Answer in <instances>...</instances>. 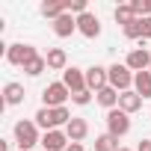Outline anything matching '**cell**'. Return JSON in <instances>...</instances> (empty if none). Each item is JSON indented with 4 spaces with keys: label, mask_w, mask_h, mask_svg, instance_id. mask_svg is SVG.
Listing matches in <instances>:
<instances>
[{
    "label": "cell",
    "mask_w": 151,
    "mask_h": 151,
    "mask_svg": "<svg viewBox=\"0 0 151 151\" xmlns=\"http://www.w3.org/2000/svg\"><path fill=\"white\" fill-rule=\"evenodd\" d=\"M12 133H15V142H18V148H21V151H30L33 145H42L39 124H36V122H30V119H21V122H15Z\"/></svg>",
    "instance_id": "cell-1"
},
{
    "label": "cell",
    "mask_w": 151,
    "mask_h": 151,
    "mask_svg": "<svg viewBox=\"0 0 151 151\" xmlns=\"http://www.w3.org/2000/svg\"><path fill=\"white\" fill-rule=\"evenodd\" d=\"M107 77H110V86H113L116 92H127V89L133 86V77H136V74H133L124 62H116V65L107 68Z\"/></svg>",
    "instance_id": "cell-2"
},
{
    "label": "cell",
    "mask_w": 151,
    "mask_h": 151,
    "mask_svg": "<svg viewBox=\"0 0 151 151\" xmlns=\"http://www.w3.org/2000/svg\"><path fill=\"white\" fill-rule=\"evenodd\" d=\"M39 56V50L33 47V45H27V42H15V45H9L6 47V62L9 65H18V68H24L30 59H36Z\"/></svg>",
    "instance_id": "cell-3"
},
{
    "label": "cell",
    "mask_w": 151,
    "mask_h": 151,
    "mask_svg": "<svg viewBox=\"0 0 151 151\" xmlns=\"http://www.w3.org/2000/svg\"><path fill=\"white\" fill-rule=\"evenodd\" d=\"M68 98H71V92H68V86H65L62 80L47 83V86L42 89V101H45V107H50V110L65 107V101H68Z\"/></svg>",
    "instance_id": "cell-4"
},
{
    "label": "cell",
    "mask_w": 151,
    "mask_h": 151,
    "mask_svg": "<svg viewBox=\"0 0 151 151\" xmlns=\"http://www.w3.org/2000/svg\"><path fill=\"white\" fill-rule=\"evenodd\" d=\"M130 130V116L124 113V110H107V133L110 136H116V139H122L124 133Z\"/></svg>",
    "instance_id": "cell-5"
},
{
    "label": "cell",
    "mask_w": 151,
    "mask_h": 151,
    "mask_svg": "<svg viewBox=\"0 0 151 151\" xmlns=\"http://www.w3.org/2000/svg\"><path fill=\"white\" fill-rule=\"evenodd\" d=\"M124 65H127L133 74H139V71H148V68H151V53H148V47H133V50L127 53Z\"/></svg>",
    "instance_id": "cell-6"
},
{
    "label": "cell",
    "mask_w": 151,
    "mask_h": 151,
    "mask_svg": "<svg viewBox=\"0 0 151 151\" xmlns=\"http://www.w3.org/2000/svg\"><path fill=\"white\" fill-rule=\"evenodd\" d=\"M62 83L68 86V92H71V95H74V92H83V89H86V71H83V68H77V65L65 68V71H62Z\"/></svg>",
    "instance_id": "cell-7"
},
{
    "label": "cell",
    "mask_w": 151,
    "mask_h": 151,
    "mask_svg": "<svg viewBox=\"0 0 151 151\" xmlns=\"http://www.w3.org/2000/svg\"><path fill=\"white\" fill-rule=\"evenodd\" d=\"M104 86H110L107 68H104V65H92V68H86V89H89V92H101Z\"/></svg>",
    "instance_id": "cell-8"
},
{
    "label": "cell",
    "mask_w": 151,
    "mask_h": 151,
    "mask_svg": "<svg viewBox=\"0 0 151 151\" xmlns=\"http://www.w3.org/2000/svg\"><path fill=\"white\" fill-rule=\"evenodd\" d=\"M77 33L86 36V39H98V36H101V21H98V15H95V12L80 15V18H77Z\"/></svg>",
    "instance_id": "cell-9"
},
{
    "label": "cell",
    "mask_w": 151,
    "mask_h": 151,
    "mask_svg": "<svg viewBox=\"0 0 151 151\" xmlns=\"http://www.w3.org/2000/svg\"><path fill=\"white\" fill-rule=\"evenodd\" d=\"M68 136H65V130H47V133H42V148L45 151H65L68 148Z\"/></svg>",
    "instance_id": "cell-10"
},
{
    "label": "cell",
    "mask_w": 151,
    "mask_h": 151,
    "mask_svg": "<svg viewBox=\"0 0 151 151\" xmlns=\"http://www.w3.org/2000/svg\"><path fill=\"white\" fill-rule=\"evenodd\" d=\"M65 136H68L71 142H83V139L89 136V122L80 119V116H74V119L65 124Z\"/></svg>",
    "instance_id": "cell-11"
},
{
    "label": "cell",
    "mask_w": 151,
    "mask_h": 151,
    "mask_svg": "<svg viewBox=\"0 0 151 151\" xmlns=\"http://www.w3.org/2000/svg\"><path fill=\"white\" fill-rule=\"evenodd\" d=\"M53 33H56L59 39H68L71 33H77V18H74L71 12H65V15H59V18L53 21Z\"/></svg>",
    "instance_id": "cell-12"
},
{
    "label": "cell",
    "mask_w": 151,
    "mask_h": 151,
    "mask_svg": "<svg viewBox=\"0 0 151 151\" xmlns=\"http://www.w3.org/2000/svg\"><path fill=\"white\" fill-rule=\"evenodd\" d=\"M119 110H124V113L130 116V113L142 110V98H139L133 89H127V92H122V95H119Z\"/></svg>",
    "instance_id": "cell-13"
},
{
    "label": "cell",
    "mask_w": 151,
    "mask_h": 151,
    "mask_svg": "<svg viewBox=\"0 0 151 151\" xmlns=\"http://www.w3.org/2000/svg\"><path fill=\"white\" fill-rule=\"evenodd\" d=\"M133 92H136L142 101L151 98V71H139L136 77H133Z\"/></svg>",
    "instance_id": "cell-14"
},
{
    "label": "cell",
    "mask_w": 151,
    "mask_h": 151,
    "mask_svg": "<svg viewBox=\"0 0 151 151\" xmlns=\"http://www.w3.org/2000/svg\"><path fill=\"white\" fill-rule=\"evenodd\" d=\"M45 59H47V68H53V71H65L68 68V53L62 47H50Z\"/></svg>",
    "instance_id": "cell-15"
},
{
    "label": "cell",
    "mask_w": 151,
    "mask_h": 151,
    "mask_svg": "<svg viewBox=\"0 0 151 151\" xmlns=\"http://www.w3.org/2000/svg\"><path fill=\"white\" fill-rule=\"evenodd\" d=\"M3 101L9 104V107H18V104H24V86L21 83H6L3 86Z\"/></svg>",
    "instance_id": "cell-16"
},
{
    "label": "cell",
    "mask_w": 151,
    "mask_h": 151,
    "mask_svg": "<svg viewBox=\"0 0 151 151\" xmlns=\"http://www.w3.org/2000/svg\"><path fill=\"white\" fill-rule=\"evenodd\" d=\"M65 12H68V3H65V0H45V3H42V15L50 18V21H56V18L65 15Z\"/></svg>",
    "instance_id": "cell-17"
},
{
    "label": "cell",
    "mask_w": 151,
    "mask_h": 151,
    "mask_svg": "<svg viewBox=\"0 0 151 151\" xmlns=\"http://www.w3.org/2000/svg\"><path fill=\"white\" fill-rule=\"evenodd\" d=\"M113 18H116V24L127 27V24H130V21H136L139 15H136L133 3H119V6H116V12H113Z\"/></svg>",
    "instance_id": "cell-18"
},
{
    "label": "cell",
    "mask_w": 151,
    "mask_h": 151,
    "mask_svg": "<svg viewBox=\"0 0 151 151\" xmlns=\"http://www.w3.org/2000/svg\"><path fill=\"white\" fill-rule=\"evenodd\" d=\"M119 95H122V92H116L113 86H104L101 92H95V101H98L101 107H107V110H116V107H119Z\"/></svg>",
    "instance_id": "cell-19"
},
{
    "label": "cell",
    "mask_w": 151,
    "mask_h": 151,
    "mask_svg": "<svg viewBox=\"0 0 151 151\" xmlns=\"http://www.w3.org/2000/svg\"><path fill=\"white\" fill-rule=\"evenodd\" d=\"M45 68H47V59H45V56L39 53L36 59H30V62L24 65V74H30V77H39V74H42Z\"/></svg>",
    "instance_id": "cell-20"
},
{
    "label": "cell",
    "mask_w": 151,
    "mask_h": 151,
    "mask_svg": "<svg viewBox=\"0 0 151 151\" xmlns=\"http://www.w3.org/2000/svg\"><path fill=\"white\" fill-rule=\"evenodd\" d=\"M33 122H36L45 133H47V130H53V116H50V107H42V110L36 113V119H33Z\"/></svg>",
    "instance_id": "cell-21"
},
{
    "label": "cell",
    "mask_w": 151,
    "mask_h": 151,
    "mask_svg": "<svg viewBox=\"0 0 151 151\" xmlns=\"http://www.w3.org/2000/svg\"><path fill=\"white\" fill-rule=\"evenodd\" d=\"M95 151H119V139L110 136V133H101L95 139Z\"/></svg>",
    "instance_id": "cell-22"
},
{
    "label": "cell",
    "mask_w": 151,
    "mask_h": 151,
    "mask_svg": "<svg viewBox=\"0 0 151 151\" xmlns=\"http://www.w3.org/2000/svg\"><path fill=\"white\" fill-rule=\"evenodd\" d=\"M122 33H124V39H142V18H136L127 27H122Z\"/></svg>",
    "instance_id": "cell-23"
},
{
    "label": "cell",
    "mask_w": 151,
    "mask_h": 151,
    "mask_svg": "<svg viewBox=\"0 0 151 151\" xmlns=\"http://www.w3.org/2000/svg\"><path fill=\"white\" fill-rule=\"evenodd\" d=\"M92 95H95V92L83 89V92H74V95H71V101L77 104V107H86V104H92Z\"/></svg>",
    "instance_id": "cell-24"
},
{
    "label": "cell",
    "mask_w": 151,
    "mask_h": 151,
    "mask_svg": "<svg viewBox=\"0 0 151 151\" xmlns=\"http://www.w3.org/2000/svg\"><path fill=\"white\" fill-rule=\"evenodd\" d=\"M145 39H151V15L142 18V42H145Z\"/></svg>",
    "instance_id": "cell-25"
},
{
    "label": "cell",
    "mask_w": 151,
    "mask_h": 151,
    "mask_svg": "<svg viewBox=\"0 0 151 151\" xmlns=\"http://www.w3.org/2000/svg\"><path fill=\"white\" fill-rule=\"evenodd\" d=\"M136 151H151V139H139V145H136Z\"/></svg>",
    "instance_id": "cell-26"
},
{
    "label": "cell",
    "mask_w": 151,
    "mask_h": 151,
    "mask_svg": "<svg viewBox=\"0 0 151 151\" xmlns=\"http://www.w3.org/2000/svg\"><path fill=\"white\" fill-rule=\"evenodd\" d=\"M151 15V0H142V18Z\"/></svg>",
    "instance_id": "cell-27"
},
{
    "label": "cell",
    "mask_w": 151,
    "mask_h": 151,
    "mask_svg": "<svg viewBox=\"0 0 151 151\" xmlns=\"http://www.w3.org/2000/svg\"><path fill=\"white\" fill-rule=\"evenodd\" d=\"M65 151H83V142H68Z\"/></svg>",
    "instance_id": "cell-28"
},
{
    "label": "cell",
    "mask_w": 151,
    "mask_h": 151,
    "mask_svg": "<svg viewBox=\"0 0 151 151\" xmlns=\"http://www.w3.org/2000/svg\"><path fill=\"white\" fill-rule=\"evenodd\" d=\"M119 151H133V148H124V145H119Z\"/></svg>",
    "instance_id": "cell-29"
},
{
    "label": "cell",
    "mask_w": 151,
    "mask_h": 151,
    "mask_svg": "<svg viewBox=\"0 0 151 151\" xmlns=\"http://www.w3.org/2000/svg\"><path fill=\"white\" fill-rule=\"evenodd\" d=\"M148 71H151V68H148Z\"/></svg>",
    "instance_id": "cell-30"
}]
</instances>
